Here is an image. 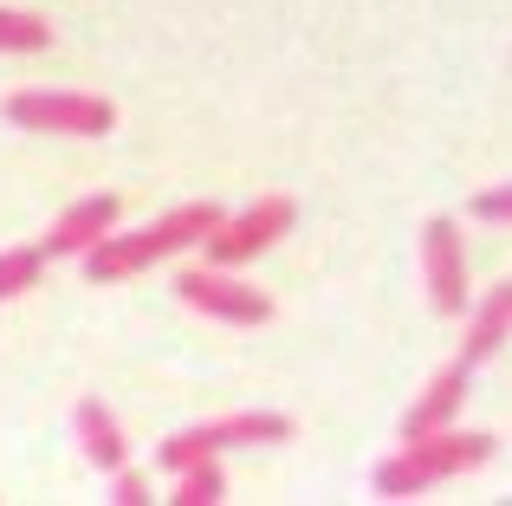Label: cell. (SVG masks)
<instances>
[{
    "instance_id": "cell-16",
    "label": "cell",
    "mask_w": 512,
    "mask_h": 506,
    "mask_svg": "<svg viewBox=\"0 0 512 506\" xmlns=\"http://www.w3.org/2000/svg\"><path fill=\"white\" fill-rule=\"evenodd\" d=\"M111 500L117 506H143V500H150V481L124 461V468H111Z\"/></svg>"
},
{
    "instance_id": "cell-14",
    "label": "cell",
    "mask_w": 512,
    "mask_h": 506,
    "mask_svg": "<svg viewBox=\"0 0 512 506\" xmlns=\"http://www.w3.org/2000/svg\"><path fill=\"white\" fill-rule=\"evenodd\" d=\"M46 46H52V26L39 13L0 7V52H46Z\"/></svg>"
},
{
    "instance_id": "cell-3",
    "label": "cell",
    "mask_w": 512,
    "mask_h": 506,
    "mask_svg": "<svg viewBox=\"0 0 512 506\" xmlns=\"http://www.w3.org/2000/svg\"><path fill=\"white\" fill-rule=\"evenodd\" d=\"M266 442H292V416H279V409H240V416H214V422H195V429L169 435L156 448V461L169 474H182L188 461L227 455V448H266Z\"/></svg>"
},
{
    "instance_id": "cell-10",
    "label": "cell",
    "mask_w": 512,
    "mask_h": 506,
    "mask_svg": "<svg viewBox=\"0 0 512 506\" xmlns=\"http://www.w3.org/2000/svg\"><path fill=\"white\" fill-rule=\"evenodd\" d=\"M512 338V279H500V286L487 292V299L467 312V338H461V364L474 370V364H487L493 351Z\"/></svg>"
},
{
    "instance_id": "cell-7",
    "label": "cell",
    "mask_w": 512,
    "mask_h": 506,
    "mask_svg": "<svg viewBox=\"0 0 512 506\" xmlns=\"http://www.w3.org/2000/svg\"><path fill=\"white\" fill-rule=\"evenodd\" d=\"M422 279H428V305L441 318H467V253H461V228L448 215L422 221Z\"/></svg>"
},
{
    "instance_id": "cell-8",
    "label": "cell",
    "mask_w": 512,
    "mask_h": 506,
    "mask_svg": "<svg viewBox=\"0 0 512 506\" xmlns=\"http://www.w3.org/2000/svg\"><path fill=\"white\" fill-rule=\"evenodd\" d=\"M117 221H124V202H117V195H85V202H72L46 234V260H78V253H91Z\"/></svg>"
},
{
    "instance_id": "cell-5",
    "label": "cell",
    "mask_w": 512,
    "mask_h": 506,
    "mask_svg": "<svg viewBox=\"0 0 512 506\" xmlns=\"http://www.w3.org/2000/svg\"><path fill=\"white\" fill-rule=\"evenodd\" d=\"M175 292H182V305H195L201 318H221V325H266L273 318V299H266L260 286H247L240 279V266H188L182 279H175Z\"/></svg>"
},
{
    "instance_id": "cell-12",
    "label": "cell",
    "mask_w": 512,
    "mask_h": 506,
    "mask_svg": "<svg viewBox=\"0 0 512 506\" xmlns=\"http://www.w3.org/2000/svg\"><path fill=\"white\" fill-rule=\"evenodd\" d=\"M175 506H214V500H227V474H221V455H208V461H188L182 474H175Z\"/></svg>"
},
{
    "instance_id": "cell-15",
    "label": "cell",
    "mask_w": 512,
    "mask_h": 506,
    "mask_svg": "<svg viewBox=\"0 0 512 506\" xmlns=\"http://www.w3.org/2000/svg\"><path fill=\"white\" fill-rule=\"evenodd\" d=\"M474 221H493V228H512V182L474 195Z\"/></svg>"
},
{
    "instance_id": "cell-2",
    "label": "cell",
    "mask_w": 512,
    "mask_h": 506,
    "mask_svg": "<svg viewBox=\"0 0 512 506\" xmlns=\"http://www.w3.org/2000/svg\"><path fill=\"white\" fill-rule=\"evenodd\" d=\"M493 448H500V442H493L487 429H435V435H409V442H402L389 461H376L370 487H376V500H422L428 487L461 481V474L487 468Z\"/></svg>"
},
{
    "instance_id": "cell-4",
    "label": "cell",
    "mask_w": 512,
    "mask_h": 506,
    "mask_svg": "<svg viewBox=\"0 0 512 506\" xmlns=\"http://www.w3.org/2000/svg\"><path fill=\"white\" fill-rule=\"evenodd\" d=\"M13 130H46V137H111L117 104L91 91H13L7 98Z\"/></svg>"
},
{
    "instance_id": "cell-9",
    "label": "cell",
    "mask_w": 512,
    "mask_h": 506,
    "mask_svg": "<svg viewBox=\"0 0 512 506\" xmlns=\"http://www.w3.org/2000/svg\"><path fill=\"white\" fill-rule=\"evenodd\" d=\"M467 403V364L454 357V364H441L435 377L422 383V396L409 403V416H402V442L409 435H435V429H454V416H461Z\"/></svg>"
},
{
    "instance_id": "cell-6",
    "label": "cell",
    "mask_w": 512,
    "mask_h": 506,
    "mask_svg": "<svg viewBox=\"0 0 512 506\" xmlns=\"http://www.w3.org/2000/svg\"><path fill=\"white\" fill-rule=\"evenodd\" d=\"M292 221H299V208H292L286 195H260V202L240 208V215H221V228L201 247H208L214 266H247L253 253H266L279 234H292Z\"/></svg>"
},
{
    "instance_id": "cell-1",
    "label": "cell",
    "mask_w": 512,
    "mask_h": 506,
    "mask_svg": "<svg viewBox=\"0 0 512 506\" xmlns=\"http://www.w3.org/2000/svg\"><path fill=\"white\" fill-rule=\"evenodd\" d=\"M221 215H227L221 202H182V208H169L163 221H150V228H137V234H117V228H111L91 253H78V266H85L91 286H117V279H137V273H150V266L175 260V253L201 247L214 228H221Z\"/></svg>"
},
{
    "instance_id": "cell-13",
    "label": "cell",
    "mask_w": 512,
    "mask_h": 506,
    "mask_svg": "<svg viewBox=\"0 0 512 506\" xmlns=\"http://www.w3.org/2000/svg\"><path fill=\"white\" fill-rule=\"evenodd\" d=\"M46 279V247H7L0 253V299H20Z\"/></svg>"
},
{
    "instance_id": "cell-11",
    "label": "cell",
    "mask_w": 512,
    "mask_h": 506,
    "mask_svg": "<svg viewBox=\"0 0 512 506\" xmlns=\"http://www.w3.org/2000/svg\"><path fill=\"white\" fill-rule=\"evenodd\" d=\"M72 429H78V448H85V461L91 468H124L130 461V442H124V422L111 416V409L98 403V396H85V403L72 409Z\"/></svg>"
}]
</instances>
